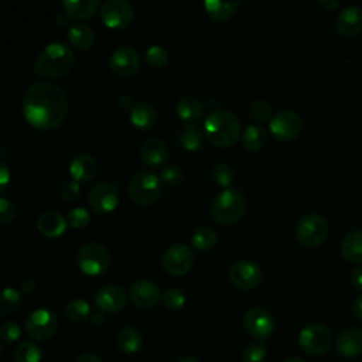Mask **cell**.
Returning <instances> with one entry per match:
<instances>
[{
    "mask_svg": "<svg viewBox=\"0 0 362 362\" xmlns=\"http://www.w3.org/2000/svg\"><path fill=\"white\" fill-rule=\"evenodd\" d=\"M23 116L25 122L38 130H51L62 124L69 105L65 92L48 82H35L23 96Z\"/></svg>",
    "mask_w": 362,
    "mask_h": 362,
    "instance_id": "cell-1",
    "label": "cell"
},
{
    "mask_svg": "<svg viewBox=\"0 0 362 362\" xmlns=\"http://www.w3.org/2000/svg\"><path fill=\"white\" fill-rule=\"evenodd\" d=\"M74 65L75 54L72 48L62 42H51L38 52L33 71L38 78L57 79L68 75Z\"/></svg>",
    "mask_w": 362,
    "mask_h": 362,
    "instance_id": "cell-2",
    "label": "cell"
},
{
    "mask_svg": "<svg viewBox=\"0 0 362 362\" xmlns=\"http://www.w3.org/2000/svg\"><path fill=\"white\" fill-rule=\"evenodd\" d=\"M204 134L215 147H230L240 136V122L229 110H214L204 122Z\"/></svg>",
    "mask_w": 362,
    "mask_h": 362,
    "instance_id": "cell-3",
    "label": "cell"
},
{
    "mask_svg": "<svg viewBox=\"0 0 362 362\" xmlns=\"http://www.w3.org/2000/svg\"><path fill=\"white\" fill-rule=\"evenodd\" d=\"M246 201L239 189L225 188L215 195L211 205L212 218L222 225L236 223L245 214Z\"/></svg>",
    "mask_w": 362,
    "mask_h": 362,
    "instance_id": "cell-4",
    "label": "cell"
},
{
    "mask_svg": "<svg viewBox=\"0 0 362 362\" xmlns=\"http://www.w3.org/2000/svg\"><path fill=\"white\" fill-rule=\"evenodd\" d=\"M130 198L139 205H153L161 194V180L147 170L134 173L127 182Z\"/></svg>",
    "mask_w": 362,
    "mask_h": 362,
    "instance_id": "cell-5",
    "label": "cell"
},
{
    "mask_svg": "<svg viewBox=\"0 0 362 362\" xmlns=\"http://www.w3.org/2000/svg\"><path fill=\"white\" fill-rule=\"evenodd\" d=\"M76 264L79 270L86 276H100L109 267V253L100 243H85L76 253Z\"/></svg>",
    "mask_w": 362,
    "mask_h": 362,
    "instance_id": "cell-6",
    "label": "cell"
},
{
    "mask_svg": "<svg viewBox=\"0 0 362 362\" xmlns=\"http://www.w3.org/2000/svg\"><path fill=\"white\" fill-rule=\"evenodd\" d=\"M298 344L305 354L320 356L331 349L332 334L327 325L321 322H311L300 331Z\"/></svg>",
    "mask_w": 362,
    "mask_h": 362,
    "instance_id": "cell-7",
    "label": "cell"
},
{
    "mask_svg": "<svg viewBox=\"0 0 362 362\" xmlns=\"http://www.w3.org/2000/svg\"><path fill=\"white\" fill-rule=\"evenodd\" d=\"M328 233L327 221L318 214H308L303 216L296 228V236L298 242L307 247L321 245Z\"/></svg>",
    "mask_w": 362,
    "mask_h": 362,
    "instance_id": "cell-8",
    "label": "cell"
},
{
    "mask_svg": "<svg viewBox=\"0 0 362 362\" xmlns=\"http://www.w3.org/2000/svg\"><path fill=\"white\" fill-rule=\"evenodd\" d=\"M25 332L35 341H47L57 332L58 328V320L57 315L47 310V308H38L30 313V315L25 320Z\"/></svg>",
    "mask_w": 362,
    "mask_h": 362,
    "instance_id": "cell-9",
    "label": "cell"
},
{
    "mask_svg": "<svg viewBox=\"0 0 362 362\" xmlns=\"http://www.w3.org/2000/svg\"><path fill=\"white\" fill-rule=\"evenodd\" d=\"M88 204L99 215L110 214L119 204L117 187L107 181L96 182L88 192Z\"/></svg>",
    "mask_w": 362,
    "mask_h": 362,
    "instance_id": "cell-10",
    "label": "cell"
},
{
    "mask_svg": "<svg viewBox=\"0 0 362 362\" xmlns=\"http://www.w3.org/2000/svg\"><path fill=\"white\" fill-rule=\"evenodd\" d=\"M194 252L184 243H175L167 247L163 255L164 270L175 277L187 274L194 264Z\"/></svg>",
    "mask_w": 362,
    "mask_h": 362,
    "instance_id": "cell-11",
    "label": "cell"
},
{
    "mask_svg": "<svg viewBox=\"0 0 362 362\" xmlns=\"http://www.w3.org/2000/svg\"><path fill=\"white\" fill-rule=\"evenodd\" d=\"M134 17L133 6L126 0H107L100 7V18L109 28H124Z\"/></svg>",
    "mask_w": 362,
    "mask_h": 362,
    "instance_id": "cell-12",
    "label": "cell"
},
{
    "mask_svg": "<svg viewBox=\"0 0 362 362\" xmlns=\"http://www.w3.org/2000/svg\"><path fill=\"white\" fill-rule=\"evenodd\" d=\"M269 130L276 140L290 141L301 132V119L293 110H281L269 122Z\"/></svg>",
    "mask_w": 362,
    "mask_h": 362,
    "instance_id": "cell-13",
    "label": "cell"
},
{
    "mask_svg": "<svg viewBox=\"0 0 362 362\" xmlns=\"http://www.w3.org/2000/svg\"><path fill=\"white\" fill-rule=\"evenodd\" d=\"M229 280L240 290L255 288L262 280V269L252 260L240 259L230 266Z\"/></svg>",
    "mask_w": 362,
    "mask_h": 362,
    "instance_id": "cell-14",
    "label": "cell"
},
{
    "mask_svg": "<svg viewBox=\"0 0 362 362\" xmlns=\"http://www.w3.org/2000/svg\"><path fill=\"white\" fill-rule=\"evenodd\" d=\"M243 327L252 337L257 339H266L274 329V321L267 310L253 307L245 313Z\"/></svg>",
    "mask_w": 362,
    "mask_h": 362,
    "instance_id": "cell-15",
    "label": "cell"
},
{
    "mask_svg": "<svg viewBox=\"0 0 362 362\" xmlns=\"http://www.w3.org/2000/svg\"><path fill=\"white\" fill-rule=\"evenodd\" d=\"M109 66L119 76H130L140 66V55L132 47H120L112 52Z\"/></svg>",
    "mask_w": 362,
    "mask_h": 362,
    "instance_id": "cell-16",
    "label": "cell"
},
{
    "mask_svg": "<svg viewBox=\"0 0 362 362\" xmlns=\"http://www.w3.org/2000/svg\"><path fill=\"white\" fill-rule=\"evenodd\" d=\"M127 296L124 290L116 284H107L98 290L95 304L102 313H119L124 308Z\"/></svg>",
    "mask_w": 362,
    "mask_h": 362,
    "instance_id": "cell-17",
    "label": "cell"
},
{
    "mask_svg": "<svg viewBox=\"0 0 362 362\" xmlns=\"http://www.w3.org/2000/svg\"><path fill=\"white\" fill-rule=\"evenodd\" d=\"M129 296L134 305L140 308H150L158 303L163 294L160 291V287L154 281L141 279L132 284Z\"/></svg>",
    "mask_w": 362,
    "mask_h": 362,
    "instance_id": "cell-18",
    "label": "cell"
},
{
    "mask_svg": "<svg viewBox=\"0 0 362 362\" xmlns=\"http://www.w3.org/2000/svg\"><path fill=\"white\" fill-rule=\"evenodd\" d=\"M168 157L167 146L157 137L146 139L140 146V158L150 168L161 167Z\"/></svg>",
    "mask_w": 362,
    "mask_h": 362,
    "instance_id": "cell-19",
    "label": "cell"
},
{
    "mask_svg": "<svg viewBox=\"0 0 362 362\" xmlns=\"http://www.w3.org/2000/svg\"><path fill=\"white\" fill-rule=\"evenodd\" d=\"M335 27L342 35H356L362 31V7L352 4L345 7L335 20Z\"/></svg>",
    "mask_w": 362,
    "mask_h": 362,
    "instance_id": "cell-20",
    "label": "cell"
},
{
    "mask_svg": "<svg viewBox=\"0 0 362 362\" xmlns=\"http://www.w3.org/2000/svg\"><path fill=\"white\" fill-rule=\"evenodd\" d=\"M337 351L344 358H356L362 354V329H344L337 338Z\"/></svg>",
    "mask_w": 362,
    "mask_h": 362,
    "instance_id": "cell-21",
    "label": "cell"
},
{
    "mask_svg": "<svg viewBox=\"0 0 362 362\" xmlns=\"http://www.w3.org/2000/svg\"><path fill=\"white\" fill-rule=\"evenodd\" d=\"M96 171H98V163L95 157L86 153L76 154L69 164V174L72 180L78 182H86L92 180L96 175Z\"/></svg>",
    "mask_w": 362,
    "mask_h": 362,
    "instance_id": "cell-22",
    "label": "cell"
},
{
    "mask_svg": "<svg viewBox=\"0 0 362 362\" xmlns=\"http://www.w3.org/2000/svg\"><path fill=\"white\" fill-rule=\"evenodd\" d=\"M66 218H64L59 212L47 211L38 215L37 218V228L41 235L45 238H58L66 229Z\"/></svg>",
    "mask_w": 362,
    "mask_h": 362,
    "instance_id": "cell-23",
    "label": "cell"
},
{
    "mask_svg": "<svg viewBox=\"0 0 362 362\" xmlns=\"http://www.w3.org/2000/svg\"><path fill=\"white\" fill-rule=\"evenodd\" d=\"M68 41L69 44L81 51H86L89 48H92L93 42H95V34L93 30L85 24V23H71L68 27V33H66Z\"/></svg>",
    "mask_w": 362,
    "mask_h": 362,
    "instance_id": "cell-24",
    "label": "cell"
},
{
    "mask_svg": "<svg viewBox=\"0 0 362 362\" xmlns=\"http://www.w3.org/2000/svg\"><path fill=\"white\" fill-rule=\"evenodd\" d=\"M157 110L147 102H139L130 110V122L140 130L153 129L157 123Z\"/></svg>",
    "mask_w": 362,
    "mask_h": 362,
    "instance_id": "cell-25",
    "label": "cell"
},
{
    "mask_svg": "<svg viewBox=\"0 0 362 362\" xmlns=\"http://www.w3.org/2000/svg\"><path fill=\"white\" fill-rule=\"evenodd\" d=\"M62 7L68 17L75 20H85L98 11L100 3L99 0H64Z\"/></svg>",
    "mask_w": 362,
    "mask_h": 362,
    "instance_id": "cell-26",
    "label": "cell"
},
{
    "mask_svg": "<svg viewBox=\"0 0 362 362\" xmlns=\"http://www.w3.org/2000/svg\"><path fill=\"white\" fill-rule=\"evenodd\" d=\"M177 115L185 123H195L204 116V105L195 96H184L177 102Z\"/></svg>",
    "mask_w": 362,
    "mask_h": 362,
    "instance_id": "cell-27",
    "label": "cell"
},
{
    "mask_svg": "<svg viewBox=\"0 0 362 362\" xmlns=\"http://www.w3.org/2000/svg\"><path fill=\"white\" fill-rule=\"evenodd\" d=\"M116 345L124 354H136L143 346V335L133 327H124L116 335Z\"/></svg>",
    "mask_w": 362,
    "mask_h": 362,
    "instance_id": "cell-28",
    "label": "cell"
},
{
    "mask_svg": "<svg viewBox=\"0 0 362 362\" xmlns=\"http://www.w3.org/2000/svg\"><path fill=\"white\" fill-rule=\"evenodd\" d=\"M204 7H205L208 16L211 17V20H214L216 23H223L235 14V11L239 7V1L238 0H233V1L206 0V1H204Z\"/></svg>",
    "mask_w": 362,
    "mask_h": 362,
    "instance_id": "cell-29",
    "label": "cell"
},
{
    "mask_svg": "<svg viewBox=\"0 0 362 362\" xmlns=\"http://www.w3.org/2000/svg\"><path fill=\"white\" fill-rule=\"evenodd\" d=\"M341 253L351 263H362V230H354L344 236Z\"/></svg>",
    "mask_w": 362,
    "mask_h": 362,
    "instance_id": "cell-30",
    "label": "cell"
},
{
    "mask_svg": "<svg viewBox=\"0 0 362 362\" xmlns=\"http://www.w3.org/2000/svg\"><path fill=\"white\" fill-rule=\"evenodd\" d=\"M242 146L249 151H259L264 147L267 141V132L262 124H249L243 130L242 136Z\"/></svg>",
    "mask_w": 362,
    "mask_h": 362,
    "instance_id": "cell-31",
    "label": "cell"
},
{
    "mask_svg": "<svg viewBox=\"0 0 362 362\" xmlns=\"http://www.w3.org/2000/svg\"><path fill=\"white\" fill-rule=\"evenodd\" d=\"M204 132L195 123H185L178 134V141L187 151H197L204 141Z\"/></svg>",
    "mask_w": 362,
    "mask_h": 362,
    "instance_id": "cell-32",
    "label": "cell"
},
{
    "mask_svg": "<svg viewBox=\"0 0 362 362\" xmlns=\"http://www.w3.org/2000/svg\"><path fill=\"white\" fill-rule=\"evenodd\" d=\"M192 246L198 250H209L212 249L216 242H218V235L216 230L211 226H199L195 229V232L192 233L191 238Z\"/></svg>",
    "mask_w": 362,
    "mask_h": 362,
    "instance_id": "cell-33",
    "label": "cell"
},
{
    "mask_svg": "<svg viewBox=\"0 0 362 362\" xmlns=\"http://www.w3.org/2000/svg\"><path fill=\"white\" fill-rule=\"evenodd\" d=\"M64 314L71 322H82L90 315V305L83 298H74L65 304Z\"/></svg>",
    "mask_w": 362,
    "mask_h": 362,
    "instance_id": "cell-34",
    "label": "cell"
},
{
    "mask_svg": "<svg viewBox=\"0 0 362 362\" xmlns=\"http://www.w3.org/2000/svg\"><path fill=\"white\" fill-rule=\"evenodd\" d=\"M16 362H40L41 361V349L37 344L31 341H23L17 345L14 351Z\"/></svg>",
    "mask_w": 362,
    "mask_h": 362,
    "instance_id": "cell-35",
    "label": "cell"
},
{
    "mask_svg": "<svg viewBox=\"0 0 362 362\" xmlns=\"http://www.w3.org/2000/svg\"><path fill=\"white\" fill-rule=\"evenodd\" d=\"M21 304V293L16 288L7 287L3 290L1 294V301H0V310L3 315H8L13 314L18 310Z\"/></svg>",
    "mask_w": 362,
    "mask_h": 362,
    "instance_id": "cell-36",
    "label": "cell"
},
{
    "mask_svg": "<svg viewBox=\"0 0 362 362\" xmlns=\"http://www.w3.org/2000/svg\"><path fill=\"white\" fill-rule=\"evenodd\" d=\"M144 59L154 69L163 68L168 62V51L161 45H151L144 52Z\"/></svg>",
    "mask_w": 362,
    "mask_h": 362,
    "instance_id": "cell-37",
    "label": "cell"
},
{
    "mask_svg": "<svg viewBox=\"0 0 362 362\" xmlns=\"http://www.w3.org/2000/svg\"><path fill=\"white\" fill-rule=\"evenodd\" d=\"M211 175H212V180L221 185V187H228L233 177H235V171L233 168L228 164V163H223V161H219L216 163L214 167H212V171H211Z\"/></svg>",
    "mask_w": 362,
    "mask_h": 362,
    "instance_id": "cell-38",
    "label": "cell"
},
{
    "mask_svg": "<svg viewBox=\"0 0 362 362\" xmlns=\"http://www.w3.org/2000/svg\"><path fill=\"white\" fill-rule=\"evenodd\" d=\"M161 301L167 310L177 311L184 307L185 297L184 293L178 288H167L161 296Z\"/></svg>",
    "mask_w": 362,
    "mask_h": 362,
    "instance_id": "cell-39",
    "label": "cell"
},
{
    "mask_svg": "<svg viewBox=\"0 0 362 362\" xmlns=\"http://www.w3.org/2000/svg\"><path fill=\"white\" fill-rule=\"evenodd\" d=\"M266 358V348L260 342L249 344L242 351L243 362H263Z\"/></svg>",
    "mask_w": 362,
    "mask_h": 362,
    "instance_id": "cell-40",
    "label": "cell"
},
{
    "mask_svg": "<svg viewBox=\"0 0 362 362\" xmlns=\"http://www.w3.org/2000/svg\"><path fill=\"white\" fill-rule=\"evenodd\" d=\"M249 112L257 122H266V120L270 122V119L273 117L272 106L266 100H262V99L252 102V105L249 106Z\"/></svg>",
    "mask_w": 362,
    "mask_h": 362,
    "instance_id": "cell-41",
    "label": "cell"
},
{
    "mask_svg": "<svg viewBox=\"0 0 362 362\" xmlns=\"http://www.w3.org/2000/svg\"><path fill=\"white\" fill-rule=\"evenodd\" d=\"M66 222L74 229L85 228L89 223V212L85 208H74L68 212Z\"/></svg>",
    "mask_w": 362,
    "mask_h": 362,
    "instance_id": "cell-42",
    "label": "cell"
},
{
    "mask_svg": "<svg viewBox=\"0 0 362 362\" xmlns=\"http://www.w3.org/2000/svg\"><path fill=\"white\" fill-rule=\"evenodd\" d=\"M160 180L168 187H175L182 181V171L177 165H167L160 171Z\"/></svg>",
    "mask_w": 362,
    "mask_h": 362,
    "instance_id": "cell-43",
    "label": "cell"
},
{
    "mask_svg": "<svg viewBox=\"0 0 362 362\" xmlns=\"http://www.w3.org/2000/svg\"><path fill=\"white\" fill-rule=\"evenodd\" d=\"M0 335L4 342H14L21 337V327L16 321H6L1 324Z\"/></svg>",
    "mask_w": 362,
    "mask_h": 362,
    "instance_id": "cell-44",
    "label": "cell"
},
{
    "mask_svg": "<svg viewBox=\"0 0 362 362\" xmlns=\"http://www.w3.org/2000/svg\"><path fill=\"white\" fill-rule=\"evenodd\" d=\"M61 192V197L64 201L66 202H75L79 195H81V187H79V182L75 181V180H69V181H65L59 189Z\"/></svg>",
    "mask_w": 362,
    "mask_h": 362,
    "instance_id": "cell-45",
    "label": "cell"
},
{
    "mask_svg": "<svg viewBox=\"0 0 362 362\" xmlns=\"http://www.w3.org/2000/svg\"><path fill=\"white\" fill-rule=\"evenodd\" d=\"M16 216H17L16 205L10 199L1 197L0 198V222L8 223V222L14 221Z\"/></svg>",
    "mask_w": 362,
    "mask_h": 362,
    "instance_id": "cell-46",
    "label": "cell"
},
{
    "mask_svg": "<svg viewBox=\"0 0 362 362\" xmlns=\"http://www.w3.org/2000/svg\"><path fill=\"white\" fill-rule=\"evenodd\" d=\"M8 178H10V173L8 168L6 165V161L1 160V165H0V191L4 192L7 184H8Z\"/></svg>",
    "mask_w": 362,
    "mask_h": 362,
    "instance_id": "cell-47",
    "label": "cell"
},
{
    "mask_svg": "<svg viewBox=\"0 0 362 362\" xmlns=\"http://www.w3.org/2000/svg\"><path fill=\"white\" fill-rule=\"evenodd\" d=\"M351 283L355 288L358 290H362V266L356 267L352 270L351 273Z\"/></svg>",
    "mask_w": 362,
    "mask_h": 362,
    "instance_id": "cell-48",
    "label": "cell"
},
{
    "mask_svg": "<svg viewBox=\"0 0 362 362\" xmlns=\"http://www.w3.org/2000/svg\"><path fill=\"white\" fill-rule=\"evenodd\" d=\"M34 291H35V281H33V280H24V281L21 283V286H20V293H23V294H25V296H31V294H34Z\"/></svg>",
    "mask_w": 362,
    "mask_h": 362,
    "instance_id": "cell-49",
    "label": "cell"
},
{
    "mask_svg": "<svg viewBox=\"0 0 362 362\" xmlns=\"http://www.w3.org/2000/svg\"><path fill=\"white\" fill-rule=\"evenodd\" d=\"M352 308H354L355 315L362 321V294H361V296H358V297L354 300V305H352Z\"/></svg>",
    "mask_w": 362,
    "mask_h": 362,
    "instance_id": "cell-50",
    "label": "cell"
},
{
    "mask_svg": "<svg viewBox=\"0 0 362 362\" xmlns=\"http://www.w3.org/2000/svg\"><path fill=\"white\" fill-rule=\"evenodd\" d=\"M119 106H120L122 109H130V110H132V107H133L134 105H133V100H132V98H130L129 95H122V96L119 98Z\"/></svg>",
    "mask_w": 362,
    "mask_h": 362,
    "instance_id": "cell-51",
    "label": "cell"
},
{
    "mask_svg": "<svg viewBox=\"0 0 362 362\" xmlns=\"http://www.w3.org/2000/svg\"><path fill=\"white\" fill-rule=\"evenodd\" d=\"M75 362H102V359L95 354H83Z\"/></svg>",
    "mask_w": 362,
    "mask_h": 362,
    "instance_id": "cell-52",
    "label": "cell"
},
{
    "mask_svg": "<svg viewBox=\"0 0 362 362\" xmlns=\"http://www.w3.org/2000/svg\"><path fill=\"white\" fill-rule=\"evenodd\" d=\"M66 23H68V14H66L65 11L57 13V16H55V24H57L58 27H64V25H66Z\"/></svg>",
    "mask_w": 362,
    "mask_h": 362,
    "instance_id": "cell-53",
    "label": "cell"
},
{
    "mask_svg": "<svg viewBox=\"0 0 362 362\" xmlns=\"http://www.w3.org/2000/svg\"><path fill=\"white\" fill-rule=\"evenodd\" d=\"M90 321L95 324V325H102L105 322V314L102 311H98V313H93L90 315Z\"/></svg>",
    "mask_w": 362,
    "mask_h": 362,
    "instance_id": "cell-54",
    "label": "cell"
},
{
    "mask_svg": "<svg viewBox=\"0 0 362 362\" xmlns=\"http://www.w3.org/2000/svg\"><path fill=\"white\" fill-rule=\"evenodd\" d=\"M318 3H320V6H322L325 8H334V7L339 6V0H320Z\"/></svg>",
    "mask_w": 362,
    "mask_h": 362,
    "instance_id": "cell-55",
    "label": "cell"
},
{
    "mask_svg": "<svg viewBox=\"0 0 362 362\" xmlns=\"http://www.w3.org/2000/svg\"><path fill=\"white\" fill-rule=\"evenodd\" d=\"M178 362H199V361L195 356H184Z\"/></svg>",
    "mask_w": 362,
    "mask_h": 362,
    "instance_id": "cell-56",
    "label": "cell"
},
{
    "mask_svg": "<svg viewBox=\"0 0 362 362\" xmlns=\"http://www.w3.org/2000/svg\"><path fill=\"white\" fill-rule=\"evenodd\" d=\"M284 362H305L304 359H300V358H288V359H286Z\"/></svg>",
    "mask_w": 362,
    "mask_h": 362,
    "instance_id": "cell-57",
    "label": "cell"
}]
</instances>
